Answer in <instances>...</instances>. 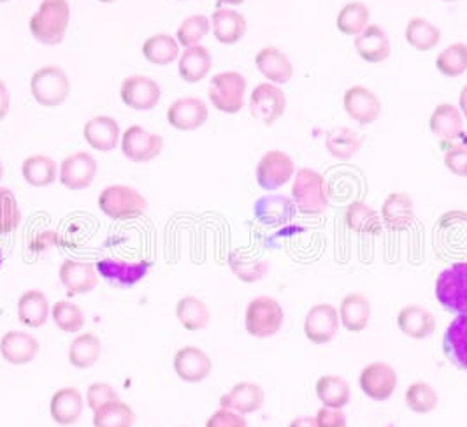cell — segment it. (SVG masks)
<instances>
[{
	"label": "cell",
	"instance_id": "obj_1",
	"mask_svg": "<svg viewBox=\"0 0 467 427\" xmlns=\"http://www.w3.org/2000/svg\"><path fill=\"white\" fill-rule=\"evenodd\" d=\"M70 24L69 0H43L30 18L32 37L45 47H58L67 34Z\"/></svg>",
	"mask_w": 467,
	"mask_h": 427
},
{
	"label": "cell",
	"instance_id": "obj_2",
	"mask_svg": "<svg viewBox=\"0 0 467 427\" xmlns=\"http://www.w3.org/2000/svg\"><path fill=\"white\" fill-rule=\"evenodd\" d=\"M292 199L303 214H320L327 210L328 187L326 178L309 167H301L292 187Z\"/></svg>",
	"mask_w": 467,
	"mask_h": 427
},
{
	"label": "cell",
	"instance_id": "obj_3",
	"mask_svg": "<svg viewBox=\"0 0 467 427\" xmlns=\"http://www.w3.org/2000/svg\"><path fill=\"white\" fill-rule=\"evenodd\" d=\"M30 92L37 104L58 108L69 99V74L58 66H45L32 74Z\"/></svg>",
	"mask_w": 467,
	"mask_h": 427
},
{
	"label": "cell",
	"instance_id": "obj_4",
	"mask_svg": "<svg viewBox=\"0 0 467 427\" xmlns=\"http://www.w3.org/2000/svg\"><path fill=\"white\" fill-rule=\"evenodd\" d=\"M285 322V311L275 297L258 296L252 299L244 313L246 332L258 339L273 338L281 331Z\"/></svg>",
	"mask_w": 467,
	"mask_h": 427
},
{
	"label": "cell",
	"instance_id": "obj_5",
	"mask_svg": "<svg viewBox=\"0 0 467 427\" xmlns=\"http://www.w3.org/2000/svg\"><path fill=\"white\" fill-rule=\"evenodd\" d=\"M246 78L235 71L218 72L211 78L210 95L211 104L227 115H237L244 106L246 95Z\"/></svg>",
	"mask_w": 467,
	"mask_h": 427
},
{
	"label": "cell",
	"instance_id": "obj_6",
	"mask_svg": "<svg viewBox=\"0 0 467 427\" xmlns=\"http://www.w3.org/2000/svg\"><path fill=\"white\" fill-rule=\"evenodd\" d=\"M436 299L448 313H467V262L443 269L436 280Z\"/></svg>",
	"mask_w": 467,
	"mask_h": 427
},
{
	"label": "cell",
	"instance_id": "obj_7",
	"mask_svg": "<svg viewBox=\"0 0 467 427\" xmlns=\"http://www.w3.org/2000/svg\"><path fill=\"white\" fill-rule=\"evenodd\" d=\"M99 208L111 220H129L144 214L148 203L138 190L129 185H111L100 192Z\"/></svg>",
	"mask_w": 467,
	"mask_h": 427
},
{
	"label": "cell",
	"instance_id": "obj_8",
	"mask_svg": "<svg viewBox=\"0 0 467 427\" xmlns=\"http://www.w3.org/2000/svg\"><path fill=\"white\" fill-rule=\"evenodd\" d=\"M398 371L387 362L368 364L358 377L362 392L378 403L389 401L398 389Z\"/></svg>",
	"mask_w": 467,
	"mask_h": 427
},
{
	"label": "cell",
	"instance_id": "obj_9",
	"mask_svg": "<svg viewBox=\"0 0 467 427\" xmlns=\"http://www.w3.org/2000/svg\"><path fill=\"white\" fill-rule=\"evenodd\" d=\"M119 97L123 104L134 111H151L161 102L162 89L155 79L142 74H134L121 81Z\"/></svg>",
	"mask_w": 467,
	"mask_h": 427
},
{
	"label": "cell",
	"instance_id": "obj_10",
	"mask_svg": "<svg viewBox=\"0 0 467 427\" xmlns=\"http://www.w3.org/2000/svg\"><path fill=\"white\" fill-rule=\"evenodd\" d=\"M164 150V138L146 130L140 125H132L125 130L121 138V151L123 155L138 164L151 162Z\"/></svg>",
	"mask_w": 467,
	"mask_h": 427
},
{
	"label": "cell",
	"instance_id": "obj_11",
	"mask_svg": "<svg viewBox=\"0 0 467 427\" xmlns=\"http://www.w3.org/2000/svg\"><path fill=\"white\" fill-rule=\"evenodd\" d=\"M296 172L294 161L281 150H271L258 161L257 183L260 189L273 192L285 187Z\"/></svg>",
	"mask_w": 467,
	"mask_h": 427
},
{
	"label": "cell",
	"instance_id": "obj_12",
	"mask_svg": "<svg viewBox=\"0 0 467 427\" xmlns=\"http://www.w3.org/2000/svg\"><path fill=\"white\" fill-rule=\"evenodd\" d=\"M339 326L337 308L328 303H320L307 311L304 318V334L313 345H327L336 338Z\"/></svg>",
	"mask_w": 467,
	"mask_h": 427
},
{
	"label": "cell",
	"instance_id": "obj_13",
	"mask_svg": "<svg viewBox=\"0 0 467 427\" xmlns=\"http://www.w3.org/2000/svg\"><path fill=\"white\" fill-rule=\"evenodd\" d=\"M286 97L280 87L273 83H260L250 97L252 117L264 125H273L285 115Z\"/></svg>",
	"mask_w": 467,
	"mask_h": 427
},
{
	"label": "cell",
	"instance_id": "obj_14",
	"mask_svg": "<svg viewBox=\"0 0 467 427\" xmlns=\"http://www.w3.org/2000/svg\"><path fill=\"white\" fill-rule=\"evenodd\" d=\"M97 161L92 153L76 151L62 161L60 183L69 190L88 189L97 176Z\"/></svg>",
	"mask_w": 467,
	"mask_h": 427
},
{
	"label": "cell",
	"instance_id": "obj_15",
	"mask_svg": "<svg viewBox=\"0 0 467 427\" xmlns=\"http://www.w3.org/2000/svg\"><path fill=\"white\" fill-rule=\"evenodd\" d=\"M343 106L347 115L362 127L371 125L381 117V100L378 99V95L362 85L350 87L345 92Z\"/></svg>",
	"mask_w": 467,
	"mask_h": 427
},
{
	"label": "cell",
	"instance_id": "obj_16",
	"mask_svg": "<svg viewBox=\"0 0 467 427\" xmlns=\"http://www.w3.org/2000/svg\"><path fill=\"white\" fill-rule=\"evenodd\" d=\"M210 119L204 100L197 97H182L167 111V121L176 130H197Z\"/></svg>",
	"mask_w": 467,
	"mask_h": 427
},
{
	"label": "cell",
	"instance_id": "obj_17",
	"mask_svg": "<svg viewBox=\"0 0 467 427\" xmlns=\"http://www.w3.org/2000/svg\"><path fill=\"white\" fill-rule=\"evenodd\" d=\"M429 127L443 150L455 144L457 140H461L464 134L462 115L450 102H443V104L436 106V109L432 111L431 120H429Z\"/></svg>",
	"mask_w": 467,
	"mask_h": 427
},
{
	"label": "cell",
	"instance_id": "obj_18",
	"mask_svg": "<svg viewBox=\"0 0 467 427\" xmlns=\"http://www.w3.org/2000/svg\"><path fill=\"white\" fill-rule=\"evenodd\" d=\"M97 273L118 288H132L148 275L150 262H129L121 259H102L97 262Z\"/></svg>",
	"mask_w": 467,
	"mask_h": 427
},
{
	"label": "cell",
	"instance_id": "obj_19",
	"mask_svg": "<svg viewBox=\"0 0 467 427\" xmlns=\"http://www.w3.org/2000/svg\"><path fill=\"white\" fill-rule=\"evenodd\" d=\"M39 350H41V345L37 338L28 332H5L0 339V356L13 366L30 364L37 357Z\"/></svg>",
	"mask_w": 467,
	"mask_h": 427
},
{
	"label": "cell",
	"instance_id": "obj_20",
	"mask_svg": "<svg viewBox=\"0 0 467 427\" xmlns=\"http://www.w3.org/2000/svg\"><path fill=\"white\" fill-rule=\"evenodd\" d=\"M174 371L187 383H201L213 371L211 357L197 347H183L174 356Z\"/></svg>",
	"mask_w": 467,
	"mask_h": 427
},
{
	"label": "cell",
	"instance_id": "obj_21",
	"mask_svg": "<svg viewBox=\"0 0 467 427\" xmlns=\"http://www.w3.org/2000/svg\"><path fill=\"white\" fill-rule=\"evenodd\" d=\"M85 410L83 394L74 387L58 389L49 401L51 421L58 426H74L79 422Z\"/></svg>",
	"mask_w": 467,
	"mask_h": 427
},
{
	"label": "cell",
	"instance_id": "obj_22",
	"mask_svg": "<svg viewBox=\"0 0 467 427\" xmlns=\"http://www.w3.org/2000/svg\"><path fill=\"white\" fill-rule=\"evenodd\" d=\"M60 282L72 296L90 294L99 284V273L92 262L67 261L62 262L58 269Z\"/></svg>",
	"mask_w": 467,
	"mask_h": 427
},
{
	"label": "cell",
	"instance_id": "obj_23",
	"mask_svg": "<svg viewBox=\"0 0 467 427\" xmlns=\"http://www.w3.org/2000/svg\"><path fill=\"white\" fill-rule=\"evenodd\" d=\"M381 222L392 233H402L415 222V203L406 192L390 193L381 206Z\"/></svg>",
	"mask_w": 467,
	"mask_h": 427
},
{
	"label": "cell",
	"instance_id": "obj_24",
	"mask_svg": "<svg viewBox=\"0 0 467 427\" xmlns=\"http://www.w3.org/2000/svg\"><path fill=\"white\" fill-rule=\"evenodd\" d=\"M265 401L264 389L254 381H239L233 389L220 398V408H227L241 415L257 413Z\"/></svg>",
	"mask_w": 467,
	"mask_h": 427
},
{
	"label": "cell",
	"instance_id": "obj_25",
	"mask_svg": "<svg viewBox=\"0 0 467 427\" xmlns=\"http://www.w3.org/2000/svg\"><path fill=\"white\" fill-rule=\"evenodd\" d=\"M211 28L218 43L225 47H233L246 36L248 22L235 9L218 7L211 16Z\"/></svg>",
	"mask_w": 467,
	"mask_h": 427
},
{
	"label": "cell",
	"instance_id": "obj_26",
	"mask_svg": "<svg viewBox=\"0 0 467 427\" xmlns=\"http://www.w3.org/2000/svg\"><path fill=\"white\" fill-rule=\"evenodd\" d=\"M358 57L368 64H381L390 57V39L379 25L369 24L353 41Z\"/></svg>",
	"mask_w": 467,
	"mask_h": 427
},
{
	"label": "cell",
	"instance_id": "obj_27",
	"mask_svg": "<svg viewBox=\"0 0 467 427\" xmlns=\"http://www.w3.org/2000/svg\"><path fill=\"white\" fill-rule=\"evenodd\" d=\"M398 326L404 336L411 339H425L436 332L438 322L432 311L420 305H408L399 311Z\"/></svg>",
	"mask_w": 467,
	"mask_h": 427
},
{
	"label": "cell",
	"instance_id": "obj_28",
	"mask_svg": "<svg viewBox=\"0 0 467 427\" xmlns=\"http://www.w3.org/2000/svg\"><path fill=\"white\" fill-rule=\"evenodd\" d=\"M341 326L348 332L358 334L369 326L371 320V303L360 292H351L341 299L337 308Z\"/></svg>",
	"mask_w": 467,
	"mask_h": 427
},
{
	"label": "cell",
	"instance_id": "obj_29",
	"mask_svg": "<svg viewBox=\"0 0 467 427\" xmlns=\"http://www.w3.org/2000/svg\"><path fill=\"white\" fill-rule=\"evenodd\" d=\"M443 352L448 362L467 371V313L457 315L443 336Z\"/></svg>",
	"mask_w": 467,
	"mask_h": 427
},
{
	"label": "cell",
	"instance_id": "obj_30",
	"mask_svg": "<svg viewBox=\"0 0 467 427\" xmlns=\"http://www.w3.org/2000/svg\"><path fill=\"white\" fill-rule=\"evenodd\" d=\"M255 66L258 71L267 78L271 83H286L294 78V64L288 55L280 47H262L255 57Z\"/></svg>",
	"mask_w": 467,
	"mask_h": 427
},
{
	"label": "cell",
	"instance_id": "obj_31",
	"mask_svg": "<svg viewBox=\"0 0 467 427\" xmlns=\"http://www.w3.org/2000/svg\"><path fill=\"white\" fill-rule=\"evenodd\" d=\"M297 214L294 199L285 195H265L255 203V218L269 227L288 224Z\"/></svg>",
	"mask_w": 467,
	"mask_h": 427
},
{
	"label": "cell",
	"instance_id": "obj_32",
	"mask_svg": "<svg viewBox=\"0 0 467 427\" xmlns=\"http://www.w3.org/2000/svg\"><path fill=\"white\" fill-rule=\"evenodd\" d=\"M49 317H51V307L45 292L37 288H30L20 296L18 320L24 324L25 328H30V329L43 328Z\"/></svg>",
	"mask_w": 467,
	"mask_h": 427
},
{
	"label": "cell",
	"instance_id": "obj_33",
	"mask_svg": "<svg viewBox=\"0 0 467 427\" xmlns=\"http://www.w3.org/2000/svg\"><path fill=\"white\" fill-rule=\"evenodd\" d=\"M83 136L94 150L106 153L115 150L119 142V125L111 117H95L87 121Z\"/></svg>",
	"mask_w": 467,
	"mask_h": 427
},
{
	"label": "cell",
	"instance_id": "obj_34",
	"mask_svg": "<svg viewBox=\"0 0 467 427\" xmlns=\"http://www.w3.org/2000/svg\"><path fill=\"white\" fill-rule=\"evenodd\" d=\"M213 68V57L208 47H185V51L180 55V78L185 83H201L208 78Z\"/></svg>",
	"mask_w": 467,
	"mask_h": 427
},
{
	"label": "cell",
	"instance_id": "obj_35",
	"mask_svg": "<svg viewBox=\"0 0 467 427\" xmlns=\"http://www.w3.org/2000/svg\"><path fill=\"white\" fill-rule=\"evenodd\" d=\"M347 225L351 233L360 236H379L383 233V222L381 214L374 212L371 206H368L362 201H353L347 214H345Z\"/></svg>",
	"mask_w": 467,
	"mask_h": 427
},
{
	"label": "cell",
	"instance_id": "obj_36",
	"mask_svg": "<svg viewBox=\"0 0 467 427\" xmlns=\"http://www.w3.org/2000/svg\"><path fill=\"white\" fill-rule=\"evenodd\" d=\"M362 142L364 138L348 127H334L326 136V148L328 153L341 162L353 159L360 151Z\"/></svg>",
	"mask_w": 467,
	"mask_h": 427
},
{
	"label": "cell",
	"instance_id": "obj_37",
	"mask_svg": "<svg viewBox=\"0 0 467 427\" xmlns=\"http://www.w3.org/2000/svg\"><path fill=\"white\" fill-rule=\"evenodd\" d=\"M315 392L320 403L326 408L343 410L347 404L350 403V385L347 380L337 375H324L317 380Z\"/></svg>",
	"mask_w": 467,
	"mask_h": 427
},
{
	"label": "cell",
	"instance_id": "obj_38",
	"mask_svg": "<svg viewBox=\"0 0 467 427\" xmlns=\"http://www.w3.org/2000/svg\"><path fill=\"white\" fill-rule=\"evenodd\" d=\"M176 318L187 331H204L211 322V311L204 301L185 296L176 303Z\"/></svg>",
	"mask_w": 467,
	"mask_h": 427
},
{
	"label": "cell",
	"instance_id": "obj_39",
	"mask_svg": "<svg viewBox=\"0 0 467 427\" xmlns=\"http://www.w3.org/2000/svg\"><path fill=\"white\" fill-rule=\"evenodd\" d=\"M102 354V343L94 332L76 336L69 345V362L76 370H90Z\"/></svg>",
	"mask_w": 467,
	"mask_h": 427
},
{
	"label": "cell",
	"instance_id": "obj_40",
	"mask_svg": "<svg viewBox=\"0 0 467 427\" xmlns=\"http://www.w3.org/2000/svg\"><path fill=\"white\" fill-rule=\"evenodd\" d=\"M22 176L30 187H49L58 178V166L47 155L26 157L22 164Z\"/></svg>",
	"mask_w": 467,
	"mask_h": 427
},
{
	"label": "cell",
	"instance_id": "obj_41",
	"mask_svg": "<svg viewBox=\"0 0 467 427\" xmlns=\"http://www.w3.org/2000/svg\"><path fill=\"white\" fill-rule=\"evenodd\" d=\"M142 55L153 66H169L180 58V43L169 34H157L144 41Z\"/></svg>",
	"mask_w": 467,
	"mask_h": 427
},
{
	"label": "cell",
	"instance_id": "obj_42",
	"mask_svg": "<svg viewBox=\"0 0 467 427\" xmlns=\"http://www.w3.org/2000/svg\"><path fill=\"white\" fill-rule=\"evenodd\" d=\"M406 41L410 47H415L420 53L432 51L441 41L440 26L431 24L429 20L417 16L411 18L406 26Z\"/></svg>",
	"mask_w": 467,
	"mask_h": 427
},
{
	"label": "cell",
	"instance_id": "obj_43",
	"mask_svg": "<svg viewBox=\"0 0 467 427\" xmlns=\"http://www.w3.org/2000/svg\"><path fill=\"white\" fill-rule=\"evenodd\" d=\"M92 422L94 427H134L136 413L130 404L117 400L97 408Z\"/></svg>",
	"mask_w": 467,
	"mask_h": 427
},
{
	"label": "cell",
	"instance_id": "obj_44",
	"mask_svg": "<svg viewBox=\"0 0 467 427\" xmlns=\"http://www.w3.org/2000/svg\"><path fill=\"white\" fill-rule=\"evenodd\" d=\"M369 16H371V11L369 7L364 4V2H350L347 4L339 15H337V20H336V26L341 34L345 36H353L357 37L358 34H362L366 30V26L369 25Z\"/></svg>",
	"mask_w": 467,
	"mask_h": 427
},
{
	"label": "cell",
	"instance_id": "obj_45",
	"mask_svg": "<svg viewBox=\"0 0 467 427\" xmlns=\"http://www.w3.org/2000/svg\"><path fill=\"white\" fill-rule=\"evenodd\" d=\"M404 401L413 413L427 415L438 408L440 394L436 392V389L432 385H429L425 381H415L406 389Z\"/></svg>",
	"mask_w": 467,
	"mask_h": 427
},
{
	"label": "cell",
	"instance_id": "obj_46",
	"mask_svg": "<svg viewBox=\"0 0 467 427\" xmlns=\"http://www.w3.org/2000/svg\"><path fill=\"white\" fill-rule=\"evenodd\" d=\"M51 320L60 331L72 334L83 331L87 324L85 311L67 299H60L58 303H55V307L51 308Z\"/></svg>",
	"mask_w": 467,
	"mask_h": 427
},
{
	"label": "cell",
	"instance_id": "obj_47",
	"mask_svg": "<svg viewBox=\"0 0 467 427\" xmlns=\"http://www.w3.org/2000/svg\"><path fill=\"white\" fill-rule=\"evenodd\" d=\"M438 71L448 78H459L467 71V45L455 43L443 49L436 58Z\"/></svg>",
	"mask_w": 467,
	"mask_h": 427
},
{
	"label": "cell",
	"instance_id": "obj_48",
	"mask_svg": "<svg viewBox=\"0 0 467 427\" xmlns=\"http://www.w3.org/2000/svg\"><path fill=\"white\" fill-rule=\"evenodd\" d=\"M22 222V212L15 192L7 187H0V234H11L18 229Z\"/></svg>",
	"mask_w": 467,
	"mask_h": 427
},
{
	"label": "cell",
	"instance_id": "obj_49",
	"mask_svg": "<svg viewBox=\"0 0 467 427\" xmlns=\"http://www.w3.org/2000/svg\"><path fill=\"white\" fill-rule=\"evenodd\" d=\"M210 18L204 15H193L183 20L178 32H176V41L180 47H197L201 39H204L210 34Z\"/></svg>",
	"mask_w": 467,
	"mask_h": 427
},
{
	"label": "cell",
	"instance_id": "obj_50",
	"mask_svg": "<svg viewBox=\"0 0 467 427\" xmlns=\"http://www.w3.org/2000/svg\"><path fill=\"white\" fill-rule=\"evenodd\" d=\"M231 269L234 275L244 282V284H255L260 282L269 269L267 261H257V259H243V257H231Z\"/></svg>",
	"mask_w": 467,
	"mask_h": 427
},
{
	"label": "cell",
	"instance_id": "obj_51",
	"mask_svg": "<svg viewBox=\"0 0 467 427\" xmlns=\"http://www.w3.org/2000/svg\"><path fill=\"white\" fill-rule=\"evenodd\" d=\"M444 166L451 174L467 178V144L455 142L448 146L444 150Z\"/></svg>",
	"mask_w": 467,
	"mask_h": 427
},
{
	"label": "cell",
	"instance_id": "obj_52",
	"mask_svg": "<svg viewBox=\"0 0 467 427\" xmlns=\"http://www.w3.org/2000/svg\"><path fill=\"white\" fill-rule=\"evenodd\" d=\"M119 400L117 391L113 389V385L109 383H104V381H97L92 383L88 389H87V396H85V401L92 408L97 410L100 408L102 404L109 403V401H117Z\"/></svg>",
	"mask_w": 467,
	"mask_h": 427
},
{
	"label": "cell",
	"instance_id": "obj_53",
	"mask_svg": "<svg viewBox=\"0 0 467 427\" xmlns=\"http://www.w3.org/2000/svg\"><path fill=\"white\" fill-rule=\"evenodd\" d=\"M206 427H248V421L244 415L237 411L220 408L208 419Z\"/></svg>",
	"mask_w": 467,
	"mask_h": 427
},
{
	"label": "cell",
	"instance_id": "obj_54",
	"mask_svg": "<svg viewBox=\"0 0 467 427\" xmlns=\"http://www.w3.org/2000/svg\"><path fill=\"white\" fill-rule=\"evenodd\" d=\"M315 419H317L318 427H348V421H347V415L343 413V410L322 406L317 411Z\"/></svg>",
	"mask_w": 467,
	"mask_h": 427
},
{
	"label": "cell",
	"instance_id": "obj_55",
	"mask_svg": "<svg viewBox=\"0 0 467 427\" xmlns=\"http://www.w3.org/2000/svg\"><path fill=\"white\" fill-rule=\"evenodd\" d=\"M9 109H11V94L5 83L0 79V121L9 115Z\"/></svg>",
	"mask_w": 467,
	"mask_h": 427
},
{
	"label": "cell",
	"instance_id": "obj_56",
	"mask_svg": "<svg viewBox=\"0 0 467 427\" xmlns=\"http://www.w3.org/2000/svg\"><path fill=\"white\" fill-rule=\"evenodd\" d=\"M288 427H318L315 417H297L294 419Z\"/></svg>",
	"mask_w": 467,
	"mask_h": 427
},
{
	"label": "cell",
	"instance_id": "obj_57",
	"mask_svg": "<svg viewBox=\"0 0 467 427\" xmlns=\"http://www.w3.org/2000/svg\"><path fill=\"white\" fill-rule=\"evenodd\" d=\"M459 104H461V111L464 115V119L467 120V85L461 90V97H459Z\"/></svg>",
	"mask_w": 467,
	"mask_h": 427
},
{
	"label": "cell",
	"instance_id": "obj_58",
	"mask_svg": "<svg viewBox=\"0 0 467 427\" xmlns=\"http://www.w3.org/2000/svg\"><path fill=\"white\" fill-rule=\"evenodd\" d=\"M218 4H229V5H241L244 4V0H216Z\"/></svg>",
	"mask_w": 467,
	"mask_h": 427
},
{
	"label": "cell",
	"instance_id": "obj_59",
	"mask_svg": "<svg viewBox=\"0 0 467 427\" xmlns=\"http://www.w3.org/2000/svg\"><path fill=\"white\" fill-rule=\"evenodd\" d=\"M99 2H102V4H113V2H117V0H99Z\"/></svg>",
	"mask_w": 467,
	"mask_h": 427
},
{
	"label": "cell",
	"instance_id": "obj_60",
	"mask_svg": "<svg viewBox=\"0 0 467 427\" xmlns=\"http://www.w3.org/2000/svg\"><path fill=\"white\" fill-rule=\"evenodd\" d=\"M2 174H4V167H2V161H0V180H2Z\"/></svg>",
	"mask_w": 467,
	"mask_h": 427
},
{
	"label": "cell",
	"instance_id": "obj_61",
	"mask_svg": "<svg viewBox=\"0 0 467 427\" xmlns=\"http://www.w3.org/2000/svg\"><path fill=\"white\" fill-rule=\"evenodd\" d=\"M2 262H4V257H2V250H0V266H2Z\"/></svg>",
	"mask_w": 467,
	"mask_h": 427
},
{
	"label": "cell",
	"instance_id": "obj_62",
	"mask_svg": "<svg viewBox=\"0 0 467 427\" xmlns=\"http://www.w3.org/2000/svg\"><path fill=\"white\" fill-rule=\"evenodd\" d=\"M443 2H457V0H443Z\"/></svg>",
	"mask_w": 467,
	"mask_h": 427
},
{
	"label": "cell",
	"instance_id": "obj_63",
	"mask_svg": "<svg viewBox=\"0 0 467 427\" xmlns=\"http://www.w3.org/2000/svg\"><path fill=\"white\" fill-rule=\"evenodd\" d=\"M4 2H9V0H0V4H4Z\"/></svg>",
	"mask_w": 467,
	"mask_h": 427
}]
</instances>
